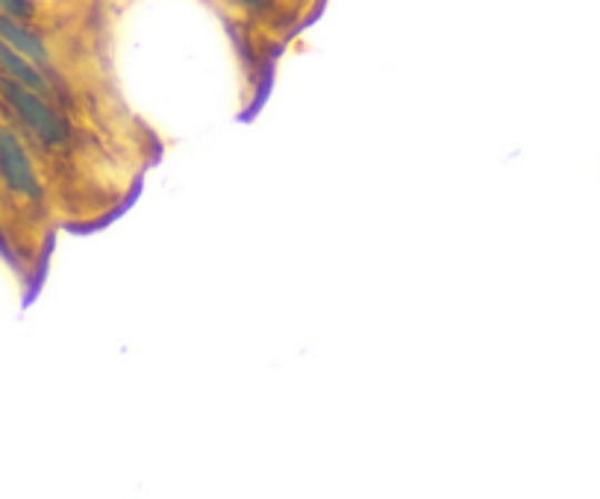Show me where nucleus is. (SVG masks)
I'll return each instance as SVG.
<instances>
[{
  "mask_svg": "<svg viewBox=\"0 0 600 499\" xmlns=\"http://www.w3.org/2000/svg\"><path fill=\"white\" fill-rule=\"evenodd\" d=\"M233 3L242 9H247L251 16H271V12H274V7H277L274 0H233Z\"/></svg>",
  "mask_w": 600,
  "mask_h": 499,
  "instance_id": "nucleus-6",
  "label": "nucleus"
},
{
  "mask_svg": "<svg viewBox=\"0 0 600 499\" xmlns=\"http://www.w3.org/2000/svg\"><path fill=\"white\" fill-rule=\"evenodd\" d=\"M0 39L9 44V48H16L21 57H27L30 62L42 68V71H51L53 68V57L51 48L44 44V39L35 30L24 24V21H18V18L7 16V12H0Z\"/></svg>",
  "mask_w": 600,
  "mask_h": 499,
  "instance_id": "nucleus-3",
  "label": "nucleus"
},
{
  "mask_svg": "<svg viewBox=\"0 0 600 499\" xmlns=\"http://www.w3.org/2000/svg\"><path fill=\"white\" fill-rule=\"evenodd\" d=\"M0 12H7L18 21H30L35 18V0H0Z\"/></svg>",
  "mask_w": 600,
  "mask_h": 499,
  "instance_id": "nucleus-5",
  "label": "nucleus"
},
{
  "mask_svg": "<svg viewBox=\"0 0 600 499\" xmlns=\"http://www.w3.org/2000/svg\"><path fill=\"white\" fill-rule=\"evenodd\" d=\"M0 98L16 112L18 121L33 133V139L42 147H65L71 142V135H74L71 133V124L62 118L60 109L53 106L51 98H44V94L16 83L7 74H0Z\"/></svg>",
  "mask_w": 600,
  "mask_h": 499,
  "instance_id": "nucleus-1",
  "label": "nucleus"
},
{
  "mask_svg": "<svg viewBox=\"0 0 600 499\" xmlns=\"http://www.w3.org/2000/svg\"><path fill=\"white\" fill-rule=\"evenodd\" d=\"M0 183L12 197L42 206L44 203V183L35 162L27 150L24 139L7 124L0 121Z\"/></svg>",
  "mask_w": 600,
  "mask_h": 499,
  "instance_id": "nucleus-2",
  "label": "nucleus"
},
{
  "mask_svg": "<svg viewBox=\"0 0 600 499\" xmlns=\"http://www.w3.org/2000/svg\"><path fill=\"white\" fill-rule=\"evenodd\" d=\"M0 74L12 77L16 83L33 89V92L44 94V98H57V85L51 83V77L44 74L42 68L30 62L27 57H21L16 48H9L3 39H0Z\"/></svg>",
  "mask_w": 600,
  "mask_h": 499,
  "instance_id": "nucleus-4",
  "label": "nucleus"
}]
</instances>
